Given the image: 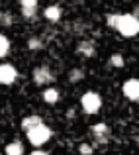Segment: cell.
Listing matches in <instances>:
<instances>
[{
  "mask_svg": "<svg viewBox=\"0 0 139 155\" xmlns=\"http://www.w3.org/2000/svg\"><path fill=\"white\" fill-rule=\"evenodd\" d=\"M114 28H116L124 38H133V35L139 31L137 16L135 14H118L116 22H114Z\"/></svg>",
  "mask_w": 139,
  "mask_h": 155,
  "instance_id": "1",
  "label": "cell"
},
{
  "mask_svg": "<svg viewBox=\"0 0 139 155\" xmlns=\"http://www.w3.org/2000/svg\"><path fill=\"white\" fill-rule=\"evenodd\" d=\"M49 137H51V130H49L43 122L27 130V140H30L31 145H43Z\"/></svg>",
  "mask_w": 139,
  "mask_h": 155,
  "instance_id": "2",
  "label": "cell"
},
{
  "mask_svg": "<svg viewBox=\"0 0 139 155\" xmlns=\"http://www.w3.org/2000/svg\"><path fill=\"white\" fill-rule=\"evenodd\" d=\"M80 104H82V110L86 114H96L98 110L102 108V98H100V94H98V92L88 91V92H84V94H82Z\"/></svg>",
  "mask_w": 139,
  "mask_h": 155,
  "instance_id": "3",
  "label": "cell"
},
{
  "mask_svg": "<svg viewBox=\"0 0 139 155\" xmlns=\"http://www.w3.org/2000/svg\"><path fill=\"white\" fill-rule=\"evenodd\" d=\"M18 79V71L12 65H0V84H12Z\"/></svg>",
  "mask_w": 139,
  "mask_h": 155,
  "instance_id": "4",
  "label": "cell"
},
{
  "mask_svg": "<svg viewBox=\"0 0 139 155\" xmlns=\"http://www.w3.org/2000/svg\"><path fill=\"white\" fill-rule=\"evenodd\" d=\"M121 91H124V96H125V98H129V100H133V102H135L137 96H139V83H137V79L125 81L124 87H121Z\"/></svg>",
  "mask_w": 139,
  "mask_h": 155,
  "instance_id": "5",
  "label": "cell"
},
{
  "mask_svg": "<svg viewBox=\"0 0 139 155\" xmlns=\"http://www.w3.org/2000/svg\"><path fill=\"white\" fill-rule=\"evenodd\" d=\"M34 81H35V84H49V83H53V75L47 67H37L34 71Z\"/></svg>",
  "mask_w": 139,
  "mask_h": 155,
  "instance_id": "6",
  "label": "cell"
},
{
  "mask_svg": "<svg viewBox=\"0 0 139 155\" xmlns=\"http://www.w3.org/2000/svg\"><path fill=\"white\" fill-rule=\"evenodd\" d=\"M92 134H94V137H96L100 143H104V141L110 137V128L106 124H96L92 128Z\"/></svg>",
  "mask_w": 139,
  "mask_h": 155,
  "instance_id": "7",
  "label": "cell"
},
{
  "mask_svg": "<svg viewBox=\"0 0 139 155\" xmlns=\"http://www.w3.org/2000/svg\"><path fill=\"white\" fill-rule=\"evenodd\" d=\"M76 53L82 57H94V53H96V45H94V41H80L79 47H76Z\"/></svg>",
  "mask_w": 139,
  "mask_h": 155,
  "instance_id": "8",
  "label": "cell"
},
{
  "mask_svg": "<svg viewBox=\"0 0 139 155\" xmlns=\"http://www.w3.org/2000/svg\"><path fill=\"white\" fill-rule=\"evenodd\" d=\"M43 16H45L49 22L55 24V22H59V20H61V8L59 6H47L45 12H43Z\"/></svg>",
  "mask_w": 139,
  "mask_h": 155,
  "instance_id": "9",
  "label": "cell"
},
{
  "mask_svg": "<svg viewBox=\"0 0 139 155\" xmlns=\"http://www.w3.org/2000/svg\"><path fill=\"white\" fill-rule=\"evenodd\" d=\"M41 96L47 104H55L57 100H59V91H57V88H45Z\"/></svg>",
  "mask_w": 139,
  "mask_h": 155,
  "instance_id": "10",
  "label": "cell"
},
{
  "mask_svg": "<svg viewBox=\"0 0 139 155\" xmlns=\"http://www.w3.org/2000/svg\"><path fill=\"white\" fill-rule=\"evenodd\" d=\"M41 122H43V120H41L39 116H27V118H24V120H22V128L27 132L30 128H34V126L41 124Z\"/></svg>",
  "mask_w": 139,
  "mask_h": 155,
  "instance_id": "11",
  "label": "cell"
},
{
  "mask_svg": "<svg viewBox=\"0 0 139 155\" xmlns=\"http://www.w3.org/2000/svg\"><path fill=\"white\" fill-rule=\"evenodd\" d=\"M22 153H24V145L20 143V141H12V143H8L6 155H22Z\"/></svg>",
  "mask_w": 139,
  "mask_h": 155,
  "instance_id": "12",
  "label": "cell"
},
{
  "mask_svg": "<svg viewBox=\"0 0 139 155\" xmlns=\"http://www.w3.org/2000/svg\"><path fill=\"white\" fill-rule=\"evenodd\" d=\"M8 51H10V41H8V38H6V35H2V34H0V57L8 55Z\"/></svg>",
  "mask_w": 139,
  "mask_h": 155,
  "instance_id": "13",
  "label": "cell"
},
{
  "mask_svg": "<svg viewBox=\"0 0 139 155\" xmlns=\"http://www.w3.org/2000/svg\"><path fill=\"white\" fill-rule=\"evenodd\" d=\"M110 65H114V67H118V69H120V67H124V57H121L120 55V53H114V55L112 57H110Z\"/></svg>",
  "mask_w": 139,
  "mask_h": 155,
  "instance_id": "14",
  "label": "cell"
},
{
  "mask_svg": "<svg viewBox=\"0 0 139 155\" xmlns=\"http://www.w3.org/2000/svg\"><path fill=\"white\" fill-rule=\"evenodd\" d=\"M35 14H37V8H22V16L26 20H34Z\"/></svg>",
  "mask_w": 139,
  "mask_h": 155,
  "instance_id": "15",
  "label": "cell"
},
{
  "mask_svg": "<svg viewBox=\"0 0 139 155\" xmlns=\"http://www.w3.org/2000/svg\"><path fill=\"white\" fill-rule=\"evenodd\" d=\"M84 77V73L80 71V69H75V71H71V77H69V79H71V83H76V81H80Z\"/></svg>",
  "mask_w": 139,
  "mask_h": 155,
  "instance_id": "16",
  "label": "cell"
},
{
  "mask_svg": "<svg viewBox=\"0 0 139 155\" xmlns=\"http://www.w3.org/2000/svg\"><path fill=\"white\" fill-rule=\"evenodd\" d=\"M39 0H20V6L22 8H37Z\"/></svg>",
  "mask_w": 139,
  "mask_h": 155,
  "instance_id": "17",
  "label": "cell"
},
{
  "mask_svg": "<svg viewBox=\"0 0 139 155\" xmlns=\"http://www.w3.org/2000/svg\"><path fill=\"white\" fill-rule=\"evenodd\" d=\"M10 24H12L10 14H0V26H10Z\"/></svg>",
  "mask_w": 139,
  "mask_h": 155,
  "instance_id": "18",
  "label": "cell"
},
{
  "mask_svg": "<svg viewBox=\"0 0 139 155\" xmlns=\"http://www.w3.org/2000/svg\"><path fill=\"white\" fill-rule=\"evenodd\" d=\"M27 47L35 51V49H39V47H41V43H39V39H35V38H34V39H30V41H27Z\"/></svg>",
  "mask_w": 139,
  "mask_h": 155,
  "instance_id": "19",
  "label": "cell"
},
{
  "mask_svg": "<svg viewBox=\"0 0 139 155\" xmlns=\"http://www.w3.org/2000/svg\"><path fill=\"white\" fill-rule=\"evenodd\" d=\"M80 153H82V155H90V153H92L90 145H86V143H84V145H80Z\"/></svg>",
  "mask_w": 139,
  "mask_h": 155,
  "instance_id": "20",
  "label": "cell"
},
{
  "mask_svg": "<svg viewBox=\"0 0 139 155\" xmlns=\"http://www.w3.org/2000/svg\"><path fill=\"white\" fill-rule=\"evenodd\" d=\"M31 155H47V153H43V151H34Z\"/></svg>",
  "mask_w": 139,
  "mask_h": 155,
  "instance_id": "21",
  "label": "cell"
}]
</instances>
